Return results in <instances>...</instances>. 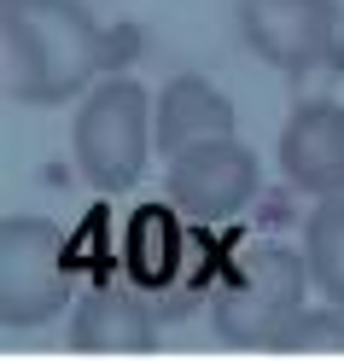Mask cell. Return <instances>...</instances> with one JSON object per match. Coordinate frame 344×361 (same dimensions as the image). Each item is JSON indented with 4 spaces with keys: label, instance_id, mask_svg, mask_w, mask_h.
<instances>
[{
    "label": "cell",
    "instance_id": "obj_1",
    "mask_svg": "<svg viewBox=\"0 0 344 361\" xmlns=\"http://www.w3.org/2000/svg\"><path fill=\"white\" fill-rule=\"evenodd\" d=\"M105 71V30L82 0H0V87L12 105L53 111Z\"/></svg>",
    "mask_w": 344,
    "mask_h": 361
},
{
    "label": "cell",
    "instance_id": "obj_2",
    "mask_svg": "<svg viewBox=\"0 0 344 361\" xmlns=\"http://www.w3.org/2000/svg\"><path fill=\"white\" fill-rule=\"evenodd\" d=\"M309 257L274 239H251L234 251V262L216 274L210 298V332L227 350H274V338L309 298Z\"/></svg>",
    "mask_w": 344,
    "mask_h": 361
},
{
    "label": "cell",
    "instance_id": "obj_3",
    "mask_svg": "<svg viewBox=\"0 0 344 361\" xmlns=\"http://www.w3.org/2000/svg\"><path fill=\"white\" fill-rule=\"evenodd\" d=\"M152 105L158 99L146 94V82H134V76H100L82 94L76 123H71V157H76V175L94 192L117 198L146 175L152 152H158Z\"/></svg>",
    "mask_w": 344,
    "mask_h": 361
},
{
    "label": "cell",
    "instance_id": "obj_4",
    "mask_svg": "<svg viewBox=\"0 0 344 361\" xmlns=\"http://www.w3.org/2000/svg\"><path fill=\"white\" fill-rule=\"evenodd\" d=\"M71 239L47 216H0V326L35 332L71 309Z\"/></svg>",
    "mask_w": 344,
    "mask_h": 361
},
{
    "label": "cell",
    "instance_id": "obj_5",
    "mask_svg": "<svg viewBox=\"0 0 344 361\" xmlns=\"http://www.w3.org/2000/svg\"><path fill=\"white\" fill-rule=\"evenodd\" d=\"M234 24L251 59L292 82L344 71V6L338 0H234Z\"/></svg>",
    "mask_w": 344,
    "mask_h": 361
},
{
    "label": "cell",
    "instance_id": "obj_6",
    "mask_svg": "<svg viewBox=\"0 0 344 361\" xmlns=\"http://www.w3.org/2000/svg\"><path fill=\"white\" fill-rule=\"evenodd\" d=\"M263 187V164L239 134H222V140H198L187 152L170 157L164 169V198L198 221V228H216V221H234Z\"/></svg>",
    "mask_w": 344,
    "mask_h": 361
},
{
    "label": "cell",
    "instance_id": "obj_7",
    "mask_svg": "<svg viewBox=\"0 0 344 361\" xmlns=\"http://www.w3.org/2000/svg\"><path fill=\"white\" fill-rule=\"evenodd\" d=\"M274 164H280L286 187L304 198H333L344 192V105L338 99H304L274 140Z\"/></svg>",
    "mask_w": 344,
    "mask_h": 361
},
{
    "label": "cell",
    "instance_id": "obj_8",
    "mask_svg": "<svg viewBox=\"0 0 344 361\" xmlns=\"http://www.w3.org/2000/svg\"><path fill=\"white\" fill-rule=\"evenodd\" d=\"M164 332V314L141 286H111L100 280L71 303V350H152Z\"/></svg>",
    "mask_w": 344,
    "mask_h": 361
},
{
    "label": "cell",
    "instance_id": "obj_9",
    "mask_svg": "<svg viewBox=\"0 0 344 361\" xmlns=\"http://www.w3.org/2000/svg\"><path fill=\"white\" fill-rule=\"evenodd\" d=\"M222 134H239V111H234V99H227L216 82L181 71V76H170L164 87H158L152 140H158V157H164V164L175 152L198 146V140H222Z\"/></svg>",
    "mask_w": 344,
    "mask_h": 361
},
{
    "label": "cell",
    "instance_id": "obj_10",
    "mask_svg": "<svg viewBox=\"0 0 344 361\" xmlns=\"http://www.w3.org/2000/svg\"><path fill=\"white\" fill-rule=\"evenodd\" d=\"M304 257L315 291L344 309V192L315 198V210L304 216Z\"/></svg>",
    "mask_w": 344,
    "mask_h": 361
},
{
    "label": "cell",
    "instance_id": "obj_11",
    "mask_svg": "<svg viewBox=\"0 0 344 361\" xmlns=\"http://www.w3.org/2000/svg\"><path fill=\"white\" fill-rule=\"evenodd\" d=\"M274 350H344V309L321 298V309H297L286 332L274 338Z\"/></svg>",
    "mask_w": 344,
    "mask_h": 361
}]
</instances>
